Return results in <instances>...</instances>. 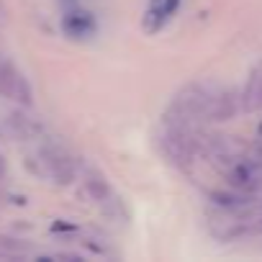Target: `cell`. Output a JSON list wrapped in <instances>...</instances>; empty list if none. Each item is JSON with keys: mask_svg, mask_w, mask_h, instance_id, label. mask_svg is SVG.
Returning <instances> with one entry per match:
<instances>
[{"mask_svg": "<svg viewBox=\"0 0 262 262\" xmlns=\"http://www.w3.org/2000/svg\"><path fill=\"white\" fill-rule=\"evenodd\" d=\"M6 170H8V167H6V160H3V155H0V180L6 178Z\"/></svg>", "mask_w": 262, "mask_h": 262, "instance_id": "30bf717a", "label": "cell"}, {"mask_svg": "<svg viewBox=\"0 0 262 262\" xmlns=\"http://www.w3.org/2000/svg\"><path fill=\"white\" fill-rule=\"evenodd\" d=\"M226 183L236 193H254L262 188V165L247 157H229Z\"/></svg>", "mask_w": 262, "mask_h": 262, "instance_id": "7a4b0ae2", "label": "cell"}, {"mask_svg": "<svg viewBox=\"0 0 262 262\" xmlns=\"http://www.w3.org/2000/svg\"><path fill=\"white\" fill-rule=\"evenodd\" d=\"M39 167L36 172L49 178L52 183H59V185H67L75 180V162L67 152H62L59 147H44L36 157Z\"/></svg>", "mask_w": 262, "mask_h": 262, "instance_id": "6da1fadb", "label": "cell"}, {"mask_svg": "<svg viewBox=\"0 0 262 262\" xmlns=\"http://www.w3.org/2000/svg\"><path fill=\"white\" fill-rule=\"evenodd\" d=\"M180 0H152L149 8H147V16H144V29L147 31H160L178 11Z\"/></svg>", "mask_w": 262, "mask_h": 262, "instance_id": "5b68a950", "label": "cell"}, {"mask_svg": "<svg viewBox=\"0 0 262 262\" xmlns=\"http://www.w3.org/2000/svg\"><path fill=\"white\" fill-rule=\"evenodd\" d=\"M0 95L24 105H31V85L18 72V67L6 59H0Z\"/></svg>", "mask_w": 262, "mask_h": 262, "instance_id": "3957f363", "label": "cell"}, {"mask_svg": "<svg viewBox=\"0 0 262 262\" xmlns=\"http://www.w3.org/2000/svg\"><path fill=\"white\" fill-rule=\"evenodd\" d=\"M239 111V103L231 93L226 90H213L208 111H206V121H229L234 113Z\"/></svg>", "mask_w": 262, "mask_h": 262, "instance_id": "8992f818", "label": "cell"}, {"mask_svg": "<svg viewBox=\"0 0 262 262\" xmlns=\"http://www.w3.org/2000/svg\"><path fill=\"white\" fill-rule=\"evenodd\" d=\"M6 126H8V131H11L13 139H31L36 131H39V126H36L29 116H24V113H11V116L6 118Z\"/></svg>", "mask_w": 262, "mask_h": 262, "instance_id": "9c48e42d", "label": "cell"}, {"mask_svg": "<svg viewBox=\"0 0 262 262\" xmlns=\"http://www.w3.org/2000/svg\"><path fill=\"white\" fill-rule=\"evenodd\" d=\"M242 108L244 111H259L262 108V64L249 75V82L242 93Z\"/></svg>", "mask_w": 262, "mask_h": 262, "instance_id": "ba28073f", "label": "cell"}, {"mask_svg": "<svg viewBox=\"0 0 262 262\" xmlns=\"http://www.w3.org/2000/svg\"><path fill=\"white\" fill-rule=\"evenodd\" d=\"M82 185H85V193H88V195H90L95 203H103V206H108V203H116L113 188L108 185V180H105L100 172H95V170L85 172V180H82Z\"/></svg>", "mask_w": 262, "mask_h": 262, "instance_id": "52a82bcc", "label": "cell"}, {"mask_svg": "<svg viewBox=\"0 0 262 262\" xmlns=\"http://www.w3.org/2000/svg\"><path fill=\"white\" fill-rule=\"evenodd\" d=\"M64 3V18H62V26L64 31L72 36V39H85L95 31V24L93 18L75 3V0H62Z\"/></svg>", "mask_w": 262, "mask_h": 262, "instance_id": "277c9868", "label": "cell"}]
</instances>
